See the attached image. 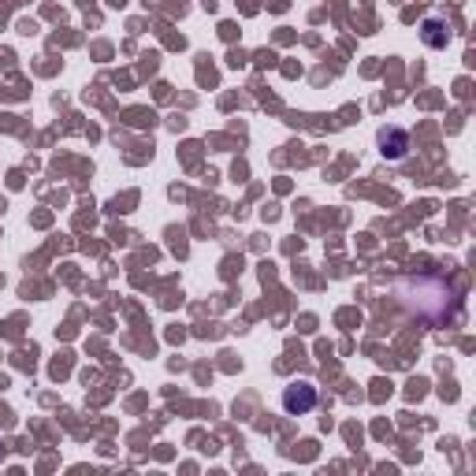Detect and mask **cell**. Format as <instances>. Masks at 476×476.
I'll use <instances>...</instances> for the list:
<instances>
[{"mask_svg": "<svg viewBox=\"0 0 476 476\" xmlns=\"http://www.w3.org/2000/svg\"><path fill=\"white\" fill-rule=\"evenodd\" d=\"M395 294L417 320H428V324H439L458 313V290L447 280H435V276L402 280Z\"/></svg>", "mask_w": 476, "mask_h": 476, "instance_id": "6da1fadb", "label": "cell"}, {"mask_svg": "<svg viewBox=\"0 0 476 476\" xmlns=\"http://www.w3.org/2000/svg\"><path fill=\"white\" fill-rule=\"evenodd\" d=\"M317 405V387L313 384H305V380H294L290 387H283V410L290 417H301V414H309Z\"/></svg>", "mask_w": 476, "mask_h": 476, "instance_id": "7a4b0ae2", "label": "cell"}, {"mask_svg": "<svg viewBox=\"0 0 476 476\" xmlns=\"http://www.w3.org/2000/svg\"><path fill=\"white\" fill-rule=\"evenodd\" d=\"M447 38H451V33H443V23H435V19L424 23V42H428V45L439 49V45H447Z\"/></svg>", "mask_w": 476, "mask_h": 476, "instance_id": "277c9868", "label": "cell"}, {"mask_svg": "<svg viewBox=\"0 0 476 476\" xmlns=\"http://www.w3.org/2000/svg\"><path fill=\"white\" fill-rule=\"evenodd\" d=\"M380 146H384V157L398 160V157H405V149H410V138H405V130L387 127V130H380Z\"/></svg>", "mask_w": 476, "mask_h": 476, "instance_id": "3957f363", "label": "cell"}]
</instances>
